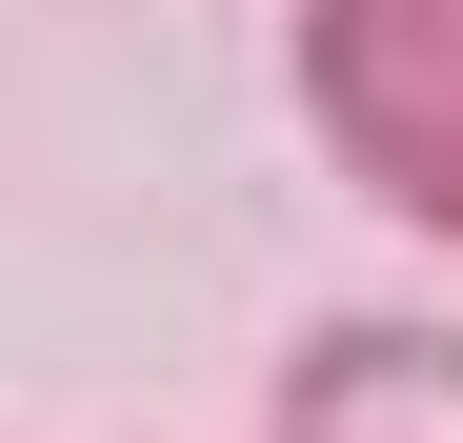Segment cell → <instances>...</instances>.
<instances>
[{
	"label": "cell",
	"instance_id": "obj_1",
	"mask_svg": "<svg viewBox=\"0 0 463 443\" xmlns=\"http://www.w3.org/2000/svg\"><path fill=\"white\" fill-rule=\"evenodd\" d=\"M282 81H302V141L403 242H463V0H302Z\"/></svg>",
	"mask_w": 463,
	"mask_h": 443
},
{
	"label": "cell",
	"instance_id": "obj_2",
	"mask_svg": "<svg viewBox=\"0 0 463 443\" xmlns=\"http://www.w3.org/2000/svg\"><path fill=\"white\" fill-rule=\"evenodd\" d=\"M262 443H463V323H423V303L302 323L262 383Z\"/></svg>",
	"mask_w": 463,
	"mask_h": 443
}]
</instances>
